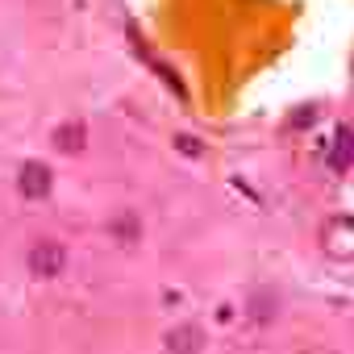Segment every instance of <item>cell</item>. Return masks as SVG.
Here are the masks:
<instances>
[{"instance_id":"cell-4","label":"cell","mask_w":354,"mask_h":354,"mask_svg":"<svg viewBox=\"0 0 354 354\" xmlns=\"http://www.w3.org/2000/svg\"><path fill=\"white\" fill-rule=\"evenodd\" d=\"M55 146H59L63 154H80V150L88 146V129H84V121H67V125H59V129H55Z\"/></svg>"},{"instance_id":"cell-6","label":"cell","mask_w":354,"mask_h":354,"mask_svg":"<svg viewBox=\"0 0 354 354\" xmlns=\"http://www.w3.org/2000/svg\"><path fill=\"white\" fill-rule=\"evenodd\" d=\"M175 146H180V154H188V158H201V154H205V142H196V138H188V133L175 138Z\"/></svg>"},{"instance_id":"cell-5","label":"cell","mask_w":354,"mask_h":354,"mask_svg":"<svg viewBox=\"0 0 354 354\" xmlns=\"http://www.w3.org/2000/svg\"><path fill=\"white\" fill-rule=\"evenodd\" d=\"M113 234H117L121 242H133V238L142 234V225H138V217H133V213H121V217L113 221Z\"/></svg>"},{"instance_id":"cell-2","label":"cell","mask_w":354,"mask_h":354,"mask_svg":"<svg viewBox=\"0 0 354 354\" xmlns=\"http://www.w3.org/2000/svg\"><path fill=\"white\" fill-rule=\"evenodd\" d=\"M17 188H21V196H30V201H46L50 188H55V175H50L46 162H26L21 175H17Z\"/></svg>"},{"instance_id":"cell-3","label":"cell","mask_w":354,"mask_h":354,"mask_svg":"<svg viewBox=\"0 0 354 354\" xmlns=\"http://www.w3.org/2000/svg\"><path fill=\"white\" fill-rule=\"evenodd\" d=\"M201 346H205V337H201L196 325H180V329L167 333V350L171 354H201Z\"/></svg>"},{"instance_id":"cell-1","label":"cell","mask_w":354,"mask_h":354,"mask_svg":"<svg viewBox=\"0 0 354 354\" xmlns=\"http://www.w3.org/2000/svg\"><path fill=\"white\" fill-rule=\"evenodd\" d=\"M63 267H67V246H59V242H38V246L30 250V271H34L38 279H55Z\"/></svg>"}]
</instances>
